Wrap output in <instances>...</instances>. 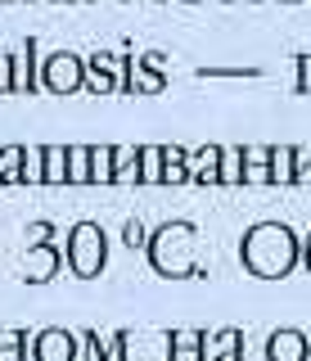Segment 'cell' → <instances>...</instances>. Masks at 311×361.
Listing matches in <instances>:
<instances>
[{
  "label": "cell",
  "instance_id": "d6986e66",
  "mask_svg": "<svg viewBox=\"0 0 311 361\" xmlns=\"http://www.w3.org/2000/svg\"><path fill=\"white\" fill-rule=\"evenodd\" d=\"M271 180H280V185L293 180V149H284V145L271 149Z\"/></svg>",
  "mask_w": 311,
  "mask_h": 361
},
{
  "label": "cell",
  "instance_id": "f1b7e54d",
  "mask_svg": "<svg viewBox=\"0 0 311 361\" xmlns=\"http://www.w3.org/2000/svg\"><path fill=\"white\" fill-rule=\"evenodd\" d=\"M50 235H54L50 221H37V226H32V240H50Z\"/></svg>",
  "mask_w": 311,
  "mask_h": 361
},
{
  "label": "cell",
  "instance_id": "30bf717a",
  "mask_svg": "<svg viewBox=\"0 0 311 361\" xmlns=\"http://www.w3.org/2000/svg\"><path fill=\"white\" fill-rule=\"evenodd\" d=\"M239 348H243L239 330H221V334H212V343H208V361H239Z\"/></svg>",
  "mask_w": 311,
  "mask_h": 361
},
{
  "label": "cell",
  "instance_id": "603a6c76",
  "mask_svg": "<svg viewBox=\"0 0 311 361\" xmlns=\"http://www.w3.org/2000/svg\"><path fill=\"white\" fill-rule=\"evenodd\" d=\"M293 180H307L311 185V145H303V149L293 154Z\"/></svg>",
  "mask_w": 311,
  "mask_h": 361
},
{
  "label": "cell",
  "instance_id": "7c38bea8",
  "mask_svg": "<svg viewBox=\"0 0 311 361\" xmlns=\"http://www.w3.org/2000/svg\"><path fill=\"white\" fill-rule=\"evenodd\" d=\"M163 180H167V185H181V180H190V172H185V149H181V145H163Z\"/></svg>",
  "mask_w": 311,
  "mask_h": 361
},
{
  "label": "cell",
  "instance_id": "ffe728a7",
  "mask_svg": "<svg viewBox=\"0 0 311 361\" xmlns=\"http://www.w3.org/2000/svg\"><path fill=\"white\" fill-rule=\"evenodd\" d=\"M140 180H163V149L144 145L140 149Z\"/></svg>",
  "mask_w": 311,
  "mask_h": 361
},
{
  "label": "cell",
  "instance_id": "e0dca14e",
  "mask_svg": "<svg viewBox=\"0 0 311 361\" xmlns=\"http://www.w3.org/2000/svg\"><path fill=\"white\" fill-rule=\"evenodd\" d=\"M91 180H99V185L113 180V149L108 145H95L91 149Z\"/></svg>",
  "mask_w": 311,
  "mask_h": 361
},
{
  "label": "cell",
  "instance_id": "7402d4cb",
  "mask_svg": "<svg viewBox=\"0 0 311 361\" xmlns=\"http://www.w3.org/2000/svg\"><path fill=\"white\" fill-rule=\"evenodd\" d=\"M23 330H0V361H23Z\"/></svg>",
  "mask_w": 311,
  "mask_h": 361
},
{
  "label": "cell",
  "instance_id": "277c9868",
  "mask_svg": "<svg viewBox=\"0 0 311 361\" xmlns=\"http://www.w3.org/2000/svg\"><path fill=\"white\" fill-rule=\"evenodd\" d=\"M86 77H82V63L72 59V54H54V59L46 63V86L59 90V95H68V90H77Z\"/></svg>",
  "mask_w": 311,
  "mask_h": 361
},
{
  "label": "cell",
  "instance_id": "5b68a950",
  "mask_svg": "<svg viewBox=\"0 0 311 361\" xmlns=\"http://www.w3.org/2000/svg\"><path fill=\"white\" fill-rule=\"evenodd\" d=\"M37 361H77V338L68 330L37 334Z\"/></svg>",
  "mask_w": 311,
  "mask_h": 361
},
{
  "label": "cell",
  "instance_id": "7a4b0ae2",
  "mask_svg": "<svg viewBox=\"0 0 311 361\" xmlns=\"http://www.w3.org/2000/svg\"><path fill=\"white\" fill-rule=\"evenodd\" d=\"M190 240H194V231H190L185 221L163 226V231L149 240V257H153V267L167 271V276H190L194 262H190V253H185V244H190Z\"/></svg>",
  "mask_w": 311,
  "mask_h": 361
},
{
  "label": "cell",
  "instance_id": "8fae6325",
  "mask_svg": "<svg viewBox=\"0 0 311 361\" xmlns=\"http://www.w3.org/2000/svg\"><path fill=\"white\" fill-rule=\"evenodd\" d=\"M113 180H140V149L136 145L113 149Z\"/></svg>",
  "mask_w": 311,
  "mask_h": 361
},
{
  "label": "cell",
  "instance_id": "8992f818",
  "mask_svg": "<svg viewBox=\"0 0 311 361\" xmlns=\"http://www.w3.org/2000/svg\"><path fill=\"white\" fill-rule=\"evenodd\" d=\"M266 357H271V361H307V334H298V330L271 334V343H266Z\"/></svg>",
  "mask_w": 311,
  "mask_h": 361
},
{
  "label": "cell",
  "instance_id": "d4e9b609",
  "mask_svg": "<svg viewBox=\"0 0 311 361\" xmlns=\"http://www.w3.org/2000/svg\"><path fill=\"white\" fill-rule=\"evenodd\" d=\"M122 240H127V248H140V244H144V226L131 217L127 226H122Z\"/></svg>",
  "mask_w": 311,
  "mask_h": 361
},
{
  "label": "cell",
  "instance_id": "3957f363",
  "mask_svg": "<svg viewBox=\"0 0 311 361\" xmlns=\"http://www.w3.org/2000/svg\"><path fill=\"white\" fill-rule=\"evenodd\" d=\"M68 267L77 271L82 280H91L104 271V231L91 221H82L72 231V240H68Z\"/></svg>",
  "mask_w": 311,
  "mask_h": 361
},
{
  "label": "cell",
  "instance_id": "4316f807",
  "mask_svg": "<svg viewBox=\"0 0 311 361\" xmlns=\"http://www.w3.org/2000/svg\"><path fill=\"white\" fill-rule=\"evenodd\" d=\"M86 361H108V353H104V348H99V338L95 334H86V353H82Z\"/></svg>",
  "mask_w": 311,
  "mask_h": 361
},
{
  "label": "cell",
  "instance_id": "ac0fdd59",
  "mask_svg": "<svg viewBox=\"0 0 311 361\" xmlns=\"http://www.w3.org/2000/svg\"><path fill=\"white\" fill-rule=\"evenodd\" d=\"M46 180H50V185L68 180V149H59V145H50V149H46Z\"/></svg>",
  "mask_w": 311,
  "mask_h": 361
},
{
  "label": "cell",
  "instance_id": "cb8c5ba5",
  "mask_svg": "<svg viewBox=\"0 0 311 361\" xmlns=\"http://www.w3.org/2000/svg\"><path fill=\"white\" fill-rule=\"evenodd\" d=\"M136 90H163V77H153V63L149 59H144L140 77H136Z\"/></svg>",
  "mask_w": 311,
  "mask_h": 361
},
{
  "label": "cell",
  "instance_id": "83f0119b",
  "mask_svg": "<svg viewBox=\"0 0 311 361\" xmlns=\"http://www.w3.org/2000/svg\"><path fill=\"white\" fill-rule=\"evenodd\" d=\"M298 68H303V82H298V86L311 95V54H307V59H298Z\"/></svg>",
  "mask_w": 311,
  "mask_h": 361
},
{
  "label": "cell",
  "instance_id": "52a82bcc",
  "mask_svg": "<svg viewBox=\"0 0 311 361\" xmlns=\"http://www.w3.org/2000/svg\"><path fill=\"white\" fill-rule=\"evenodd\" d=\"M217 158H221V145H203L198 154H185L190 180H217Z\"/></svg>",
  "mask_w": 311,
  "mask_h": 361
},
{
  "label": "cell",
  "instance_id": "44dd1931",
  "mask_svg": "<svg viewBox=\"0 0 311 361\" xmlns=\"http://www.w3.org/2000/svg\"><path fill=\"white\" fill-rule=\"evenodd\" d=\"M68 180H91V149L86 145L68 149Z\"/></svg>",
  "mask_w": 311,
  "mask_h": 361
},
{
  "label": "cell",
  "instance_id": "484cf974",
  "mask_svg": "<svg viewBox=\"0 0 311 361\" xmlns=\"http://www.w3.org/2000/svg\"><path fill=\"white\" fill-rule=\"evenodd\" d=\"M0 90H14V59L0 54Z\"/></svg>",
  "mask_w": 311,
  "mask_h": 361
},
{
  "label": "cell",
  "instance_id": "9a60e30c",
  "mask_svg": "<svg viewBox=\"0 0 311 361\" xmlns=\"http://www.w3.org/2000/svg\"><path fill=\"white\" fill-rule=\"evenodd\" d=\"M14 59V90H32L37 86V77H32V41H23V50L9 54Z\"/></svg>",
  "mask_w": 311,
  "mask_h": 361
},
{
  "label": "cell",
  "instance_id": "9c48e42d",
  "mask_svg": "<svg viewBox=\"0 0 311 361\" xmlns=\"http://www.w3.org/2000/svg\"><path fill=\"white\" fill-rule=\"evenodd\" d=\"M54 267H59V248H46V244H41V248H32V262H27L23 276L32 280V285H41V280H50Z\"/></svg>",
  "mask_w": 311,
  "mask_h": 361
},
{
  "label": "cell",
  "instance_id": "ba28073f",
  "mask_svg": "<svg viewBox=\"0 0 311 361\" xmlns=\"http://www.w3.org/2000/svg\"><path fill=\"white\" fill-rule=\"evenodd\" d=\"M243 180V154L235 145H221V158H217V185H239Z\"/></svg>",
  "mask_w": 311,
  "mask_h": 361
},
{
  "label": "cell",
  "instance_id": "5bb4252c",
  "mask_svg": "<svg viewBox=\"0 0 311 361\" xmlns=\"http://www.w3.org/2000/svg\"><path fill=\"white\" fill-rule=\"evenodd\" d=\"M243 180H271V149H262V145H253V149H243Z\"/></svg>",
  "mask_w": 311,
  "mask_h": 361
},
{
  "label": "cell",
  "instance_id": "6da1fadb",
  "mask_svg": "<svg viewBox=\"0 0 311 361\" xmlns=\"http://www.w3.org/2000/svg\"><path fill=\"white\" fill-rule=\"evenodd\" d=\"M243 262H248V271H258V276H284L288 267H293V231L288 226H253L248 240H243Z\"/></svg>",
  "mask_w": 311,
  "mask_h": 361
},
{
  "label": "cell",
  "instance_id": "4fadbf2b",
  "mask_svg": "<svg viewBox=\"0 0 311 361\" xmlns=\"http://www.w3.org/2000/svg\"><path fill=\"white\" fill-rule=\"evenodd\" d=\"M172 343H176L172 361H203V334H198V330H176Z\"/></svg>",
  "mask_w": 311,
  "mask_h": 361
},
{
  "label": "cell",
  "instance_id": "2e32d148",
  "mask_svg": "<svg viewBox=\"0 0 311 361\" xmlns=\"http://www.w3.org/2000/svg\"><path fill=\"white\" fill-rule=\"evenodd\" d=\"M0 180H5V185L23 180V145H9V149L0 154Z\"/></svg>",
  "mask_w": 311,
  "mask_h": 361
}]
</instances>
